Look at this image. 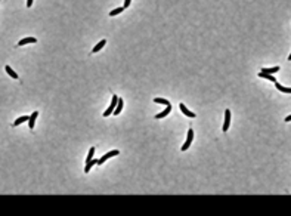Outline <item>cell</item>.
Listing matches in <instances>:
<instances>
[{
    "mask_svg": "<svg viewBox=\"0 0 291 216\" xmlns=\"http://www.w3.org/2000/svg\"><path fill=\"white\" fill-rule=\"evenodd\" d=\"M117 102H118V96L117 95H114L113 96V101H111V105L108 107V110L104 113V117H108V115H111L113 114V111H114V107H117Z\"/></svg>",
    "mask_w": 291,
    "mask_h": 216,
    "instance_id": "obj_1",
    "label": "cell"
},
{
    "mask_svg": "<svg viewBox=\"0 0 291 216\" xmlns=\"http://www.w3.org/2000/svg\"><path fill=\"white\" fill-rule=\"evenodd\" d=\"M120 154V151L118 150H114V151H109V153H106L105 155H102L99 160H98V164H102L104 161H106L108 158H111V157H115V155H118Z\"/></svg>",
    "mask_w": 291,
    "mask_h": 216,
    "instance_id": "obj_2",
    "label": "cell"
},
{
    "mask_svg": "<svg viewBox=\"0 0 291 216\" xmlns=\"http://www.w3.org/2000/svg\"><path fill=\"white\" fill-rule=\"evenodd\" d=\"M192 139H194V130H192V129H189V130H188V138H186V142L183 144V147H182V151H186V150L189 148V145H191Z\"/></svg>",
    "mask_w": 291,
    "mask_h": 216,
    "instance_id": "obj_3",
    "label": "cell"
},
{
    "mask_svg": "<svg viewBox=\"0 0 291 216\" xmlns=\"http://www.w3.org/2000/svg\"><path fill=\"white\" fill-rule=\"evenodd\" d=\"M229 125H231V111L226 110L225 111V123H223V132H228Z\"/></svg>",
    "mask_w": 291,
    "mask_h": 216,
    "instance_id": "obj_4",
    "label": "cell"
},
{
    "mask_svg": "<svg viewBox=\"0 0 291 216\" xmlns=\"http://www.w3.org/2000/svg\"><path fill=\"white\" fill-rule=\"evenodd\" d=\"M36 42H37V39H36V37H25V39L19 40L18 46H24V44H28V43H36Z\"/></svg>",
    "mask_w": 291,
    "mask_h": 216,
    "instance_id": "obj_5",
    "label": "cell"
},
{
    "mask_svg": "<svg viewBox=\"0 0 291 216\" xmlns=\"http://www.w3.org/2000/svg\"><path fill=\"white\" fill-rule=\"evenodd\" d=\"M170 111H171V105H166V110H164V111H161L160 114H157V115H155V118H164L166 115H169V114H170Z\"/></svg>",
    "mask_w": 291,
    "mask_h": 216,
    "instance_id": "obj_6",
    "label": "cell"
},
{
    "mask_svg": "<svg viewBox=\"0 0 291 216\" xmlns=\"http://www.w3.org/2000/svg\"><path fill=\"white\" fill-rule=\"evenodd\" d=\"M38 117V111H34L33 114H31V117L28 118V126H30V129H33L34 127V123H36V118Z\"/></svg>",
    "mask_w": 291,
    "mask_h": 216,
    "instance_id": "obj_7",
    "label": "cell"
},
{
    "mask_svg": "<svg viewBox=\"0 0 291 216\" xmlns=\"http://www.w3.org/2000/svg\"><path fill=\"white\" fill-rule=\"evenodd\" d=\"M179 107H180V111L185 114V115H188V117H191V118H194L195 117V114L192 113V111H189L186 107H185V104H180V105H179Z\"/></svg>",
    "mask_w": 291,
    "mask_h": 216,
    "instance_id": "obj_8",
    "label": "cell"
},
{
    "mask_svg": "<svg viewBox=\"0 0 291 216\" xmlns=\"http://www.w3.org/2000/svg\"><path fill=\"white\" fill-rule=\"evenodd\" d=\"M123 105H124L123 99H121V98H118V102H117V107H115V110H114L113 113H114L115 115H117V114H120V113H121V110H123Z\"/></svg>",
    "mask_w": 291,
    "mask_h": 216,
    "instance_id": "obj_9",
    "label": "cell"
},
{
    "mask_svg": "<svg viewBox=\"0 0 291 216\" xmlns=\"http://www.w3.org/2000/svg\"><path fill=\"white\" fill-rule=\"evenodd\" d=\"M276 71H279V67H272V68H262V73H266V74H275Z\"/></svg>",
    "mask_w": 291,
    "mask_h": 216,
    "instance_id": "obj_10",
    "label": "cell"
},
{
    "mask_svg": "<svg viewBox=\"0 0 291 216\" xmlns=\"http://www.w3.org/2000/svg\"><path fill=\"white\" fill-rule=\"evenodd\" d=\"M105 44H106V40H101V42H99V43H98V44H96V46L93 47V49H92V52H93V53L99 52V51L102 49V47H104Z\"/></svg>",
    "mask_w": 291,
    "mask_h": 216,
    "instance_id": "obj_11",
    "label": "cell"
},
{
    "mask_svg": "<svg viewBox=\"0 0 291 216\" xmlns=\"http://www.w3.org/2000/svg\"><path fill=\"white\" fill-rule=\"evenodd\" d=\"M275 86H276V89L278 90H281V92H284V93H291V87H284L281 83H278V82H275Z\"/></svg>",
    "mask_w": 291,
    "mask_h": 216,
    "instance_id": "obj_12",
    "label": "cell"
},
{
    "mask_svg": "<svg viewBox=\"0 0 291 216\" xmlns=\"http://www.w3.org/2000/svg\"><path fill=\"white\" fill-rule=\"evenodd\" d=\"M259 77H263V79H267V80H271V82H276V79L274 77V74H266V73H262V71H260V73H259Z\"/></svg>",
    "mask_w": 291,
    "mask_h": 216,
    "instance_id": "obj_13",
    "label": "cell"
},
{
    "mask_svg": "<svg viewBox=\"0 0 291 216\" xmlns=\"http://www.w3.org/2000/svg\"><path fill=\"white\" fill-rule=\"evenodd\" d=\"M28 115H22V117H19V118H16L15 120V123H13V126H19L21 123H24V122H28Z\"/></svg>",
    "mask_w": 291,
    "mask_h": 216,
    "instance_id": "obj_14",
    "label": "cell"
},
{
    "mask_svg": "<svg viewBox=\"0 0 291 216\" xmlns=\"http://www.w3.org/2000/svg\"><path fill=\"white\" fill-rule=\"evenodd\" d=\"M93 164H98V160H90V161H89V163H86V167H84V172L86 173H89V172H90V167L93 166Z\"/></svg>",
    "mask_w": 291,
    "mask_h": 216,
    "instance_id": "obj_15",
    "label": "cell"
},
{
    "mask_svg": "<svg viewBox=\"0 0 291 216\" xmlns=\"http://www.w3.org/2000/svg\"><path fill=\"white\" fill-rule=\"evenodd\" d=\"M5 70H6V73H8V74H9L12 79H18V74L15 73V71H13V70H12L9 65H6V67H5Z\"/></svg>",
    "mask_w": 291,
    "mask_h": 216,
    "instance_id": "obj_16",
    "label": "cell"
},
{
    "mask_svg": "<svg viewBox=\"0 0 291 216\" xmlns=\"http://www.w3.org/2000/svg\"><path fill=\"white\" fill-rule=\"evenodd\" d=\"M123 11H124V8H117V9H113V11H111V12H109V15H111V16H114V15H118V13H121Z\"/></svg>",
    "mask_w": 291,
    "mask_h": 216,
    "instance_id": "obj_17",
    "label": "cell"
},
{
    "mask_svg": "<svg viewBox=\"0 0 291 216\" xmlns=\"http://www.w3.org/2000/svg\"><path fill=\"white\" fill-rule=\"evenodd\" d=\"M154 102H157V104H164V105H170V102H169L167 99H163V98H155Z\"/></svg>",
    "mask_w": 291,
    "mask_h": 216,
    "instance_id": "obj_18",
    "label": "cell"
},
{
    "mask_svg": "<svg viewBox=\"0 0 291 216\" xmlns=\"http://www.w3.org/2000/svg\"><path fill=\"white\" fill-rule=\"evenodd\" d=\"M93 154H95V148L92 147L90 150H89V155H87V158H86V163H89V161L93 158Z\"/></svg>",
    "mask_w": 291,
    "mask_h": 216,
    "instance_id": "obj_19",
    "label": "cell"
},
{
    "mask_svg": "<svg viewBox=\"0 0 291 216\" xmlns=\"http://www.w3.org/2000/svg\"><path fill=\"white\" fill-rule=\"evenodd\" d=\"M130 2H132V0H124V9L130 6Z\"/></svg>",
    "mask_w": 291,
    "mask_h": 216,
    "instance_id": "obj_20",
    "label": "cell"
},
{
    "mask_svg": "<svg viewBox=\"0 0 291 216\" xmlns=\"http://www.w3.org/2000/svg\"><path fill=\"white\" fill-rule=\"evenodd\" d=\"M31 5H33V0H27V6L31 8Z\"/></svg>",
    "mask_w": 291,
    "mask_h": 216,
    "instance_id": "obj_21",
    "label": "cell"
},
{
    "mask_svg": "<svg viewBox=\"0 0 291 216\" xmlns=\"http://www.w3.org/2000/svg\"><path fill=\"white\" fill-rule=\"evenodd\" d=\"M285 122H291V114H290L288 117H285Z\"/></svg>",
    "mask_w": 291,
    "mask_h": 216,
    "instance_id": "obj_22",
    "label": "cell"
},
{
    "mask_svg": "<svg viewBox=\"0 0 291 216\" xmlns=\"http://www.w3.org/2000/svg\"><path fill=\"white\" fill-rule=\"evenodd\" d=\"M288 61H291V53H290V56H288Z\"/></svg>",
    "mask_w": 291,
    "mask_h": 216,
    "instance_id": "obj_23",
    "label": "cell"
}]
</instances>
